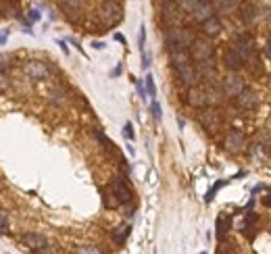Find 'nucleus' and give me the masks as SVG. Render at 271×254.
Returning <instances> with one entry per match:
<instances>
[{
    "label": "nucleus",
    "instance_id": "nucleus-24",
    "mask_svg": "<svg viewBox=\"0 0 271 254\" xmlns=\"http://www.w3.org/2000/svg\"><path fill=\"white\" fill-rule=\"evenodd\" d=\"M144 83H146V96L148 98H155L157 96V86H155V77L150 73L144 77Z\"/></svg>",
    "mask_w": 271,
    "mask_h": 254
},
{
    "label": "nucleus",
    "instance_id": "nucleus-17",
    "mask_svg": "<svg viewBox=\"0 0 271 254\" xmlns=\"http://www.w3.org/2000/svg\"><path fill=\"white\" fill-rule=\"evenodd\" d=\"M198 119H200V123H203L205 129H208V131H211V129H217V127H219L217 112H213V111H207V109H205V111L198 115Z\"/></svg>",
    "mask_w": 271,
    "mask_h": 254
},
{
    "label": "nucleus",
    "instance_id": "nucleus-26",
    "mask_svg": "<svg viewBox=\"0 0 271 254\" xmlns=\"http://www.w3.org/2000/svg\"><path fill=\"white\" fill-rule=\"evenodd\" d=\"M78 252L80 254H100L102 250L94 244H83V246H78Z\"/></svg>",
    "mask_w": 271,
    "mask_h": 254
},
{
    "label": "nucleus",
    "instance_id": "nucleus-18",
    "mask_svg": "<svg viewBox=\"0 0 271 254\" xmlns=\"http://www.w3.org/2000/svg\"><path fill=\"white\" fill-rule=\"evenodd\" d=\"M205 96H207V104H211V107L223 100V92L217 86H205Z\"/></svg>",
    "mask_w": 271,
    "mask_h": 254
},
{
    "label": "nucleus",
    "instance_id": "nucleus-5",
    "mask_svg": "<svg viewBox=\"0 0 271 254\" xmlns=\"http://www.w3.org/2000/svg\"><path fill=\"white\" fill-rule=\"evenodd\" d=\"M244 88V79H242L240 75H225L223 77V81H221V92H223V96H229V98H234L238 92Z\"/></svg>",
    "mask_w": 271,
    "mask_h": 254
},
{
    "label": "nucleus",
    "instance_id": "nucleus-16",
    "mask_svg": "<svg viewBox=\"0 0 271 254\" xmlns=\"http://www.w3.org/2000/svg\"><path fill=\"white\" fill-rule=\"evenodd\" d=\"M129 231H131V225H129V223H121L119 227L113 229L111 238H113V242H115L117 246H123L125 242H128V238H129Z\"/></svg>",
    "mask_w": 271,
    "mask_h": 254
},
{
    "label": "nucleus",
    "instance_id": "nucleus-9",
    "mask_svg": "<svg viewBox=\"0 0 271 254\" xmlns=\"http://www.w3.org/2000/svg\"><path fill=\"white\" fill-rule=\"evenodd\" d=\"M179 4L173 2V0H165L163 2V11H161V17L165 21V25H173L177 23V17H179Z\"/></svg>",
    "mask_w": 271,
    "mask_h": 254
},
{
    "label": "nucleus",
    "instance_id": "nucleus-40",
    "mask_svg": "<svg viewBox=\"0 0 271 254\" xmlns=\"http://www.w3.org/2000/svg\"><path fill=\"white\" fill-rule=\"evenodd\" d=\"M57 44H59V46H61V48H63V52H65V54H67V52H69V48H67V46H65V42H63V40H57Z\"/></svg>",
    "mask_w": 271,
    "mask_h": 254
},
{
    "label": "nucleus",
    "instance_id": "nucleus-31",
    "mask_svg": "<svg viewBox=\"0 0 271 254\" xmlns=\"http://www.w3.org/2000/svg\"><path fill=\"white\" fill-rule=\"evenodd\" d=\"M223 183H225V181H217V183H215V188H213V190H208V194H207V198H205V200H207V202H211V200L215 198V192H217V190H219L221 186H223Z\"/></svg>",
    "mask_w": 271,
    "mask_h": 254
},
{
    "label": "nucleus",
    "instance_id": "nucleus-14",
    "mask_svg": "<svg viewBox=\"0 0 271 254\" xmlns=\"http://www.w3.org/2000/svg\"><path fill=\"white\" fill-rule=\"evenodd\" d=\"M234 50L246 61L248 56H253V42H250L248 36H240L238 40L234 42Z\"/></svg>",
    "mask_w": 271,
    "mask_h": 254
},
{
    "label": "nucleus",
    "instance_id": "nucleus-37",
    "mask_svg": "<svg viewBox=\"0 0 271 254\" xmlns=\"http://www.w3.org/2000/svg\"><path fill=\"white\" fill-rule=\"evenodd\" d=\"M92 46L96 48V50H102V48L107 46V44H104V42H92Z\"/></svg>",
    "mask_w": 271,
    "mask_h": 254
},
{
    "label": "nucleus",
    "instance_id": "nucleus-6",
    "mask_svg": "<svg viewBox=\"0 0 271 254\" xmlns=\"http://www.w3.org/2000/svg\"><path fill=\"white\" fill-rule=\"evenodd\" d=\"M21 244H23L25 248H30L32 252H44L48 239L40 234H23L21 236Z\"/></svg>",
    "mask_w": 271,
    "mask_h": 254
},
{
    "label": "nucleus",
    "instance_id": "nucleus-28",
    "mask_svg": "<svg viewBox=\"0 0 271 254\" xmlns=\"http://www.w3.org/2000/svg\"><path fill=\"white\" fill-rule=\"evenodd\" d=\"M152 117H155L157 121H161V117H163V109H161V104H159L155 98H152Z\"/></svg>",
    "mask_w": 271,
    "mask_h": 254
},
{
    "label": "nucleus",
    "instance_id": "nucleus-32",
    "mask_svg": "<svg viewBox=\"0 0 271 254\" xmlns=\"http://www.w3.org/2000/svg\"><path fill=\"white\" fill-rule=\"evenodd\" d=\"M6 90H9V77L4 73H0V94H4Z\"/></svg>",
    "mask_w": 271,
    "mask_h": 254
},
{
    "label": "nucleus",
    "instance_id": "nucleus-35",
    "mask_svg": "<svg viewBox=\"0 0 271 254\" xmlns=\"http://www.w3.org/2000/svg\"><path fill=\"white\" fill-rule=\"evenodd\" d=\"M65 2L69 4V6H73V9H78V6H83L88 2V0H65Z\"/></svg>",
    "mask_w": 271,
    "mask_h": 254
},
{
    "label": "nucleus",
    "instance_id": "nucleus-34",
    "mask_svg": "<svg viewBox=\"0 0 271 254\" xmlns=\"http://www.w3.org/2000/svg\"><path fill=\"white\" fill-rule=\"evenodd\" d=\"M138 42H140V48L144 50V42H146V27L140 25V38H138Z\"/></svg>",
    "mask_w": 271,
    "mask_h": 254
},
{
    "label": "nucleus",
    "instance_id": "nucleus-33",
    "mask_svg": "<svg viewBox=\"0 0 271 254\" xmlns=\"http://www.w3.org/2000/svg\"><path fill=\"white\" fill-rule=\"evenodd\" d=\"M148 67H150V54L142 50V69H148Z\"/></svg>",
    "mask_w": 271,
    "mask_h": 254
},
{
    "label": "nucleus",
    "instance_id": "nucleus-11",
    "mask_svg": "<svg viewBox=\"0 0 271 254\" xmlns=\"http://www.w3.org/2000/svg\"><path fill=\"white\" fill-rule=\"evenodd\" d=\"M111 192L115 194V198L119 200V204H125V202L131 200V192H129L128 183L123 181V177H117V179L113 181V190H111Z\"/></svg>",
    "mask_w": 271,
    "mask_h": 254
},
{
    "label": "nucleus",
    "instance_id": "nucleus-8",
    "mask_svg": "<svg viewBox=\"0 0 271 254\" xmlns=\"http://www.w3.org/2000/svg\"><path fill=\"white\" fill-rule=\"evenodd\" d=\"M244 146H246V140H244V133L238 131V129H232L227 133V138H225V148L229 152H242L244 150Z\"/></svg>",
    "mask_w": 271,
    "mask_h": 254
},
{
    "label": "nucleus",
    "instance_id": "nucleus-23",
    "mask_svg": "<svg viewBox=\"0 0 271 254\" xmlns=\"http://www.w3.org/2000/svg\"><path fill=\"white\" fill-rule=\"evenodd\" d=\"M94 136H96V138H98V142L102 144V148H104V150H111V152H113V150H115V144H113V142H111V140H109L107 136H104V133H102L100 129H94Z\"/></svg>",
    "mask_w": 271,
    "mask_h": 254
},
{
    "label": "nucleus",
    "instance_id": "nucleus-25",
    "mask_svg": "<svg viewBox=\"0 0 271 254\" xmlns=\"http://www.w3.org/2000/svg\"><path fill=\"white\" fill-rule=\"evenodd\" d=\"M102 200H104V206L107 208H117L119 206V200L115 198L113 192H102Z\"/></svg>",
    "mask_w": 271,
    "mask_h": 254
},
{
    "label": "nucleus",
    "instance_id": "nucleus-29",
    "mask_svg": "<svg viewBox=\"0 0 271 254\" xmlns=\"http://www.w3.org/2000/svg\"><path fill=\"white\" fill-rule=\"evenodd\" d=\"M198 2H200V0H182V2H179V9L192 13V9H194V6H196Z\"/></svg>",
    "mask_w": 271,
    "mask_h": 254
},
{
    "label": "nucleus",
    "instance_id": "nucleus-42",
    "mask_svg": "<svg viewBox=\"0 0 271 254\" xmlns=\"http://www.w3.org/2000/svg\"><path fill=\"white\" fill-rule=\"evenodd\" d=\"M2 44H6V33H2V36H0V46Z\"/></svg>",
    "mask_w": 271,
    "mask_h": 254
},
{
    "label": "nucleus",
    "instance_id": "nucleus-7",
    "mask_svg": "<svg viewBox=\"0 0 271 254\" xmlns=\"http://www.w3.org/2000/svg\"><path fill=\"white\" fill-rule=\"evenodd\" d=\"M177 67V75H179V79H182L186 86H196V81H198V73H196V69H194L190 65V61H186V63H179Z\"/></svg>",
    "mask_w": 271,
    "mask_h": 254
},
{
    "label": "nucleus",
    "instance_id": "nucleus-10",
    "mask_svg": "<svg viewBox=\"0 0 271 254\" xmlns=\"http://www.w3.org/2000/svg\"><path fill=\"white\" fill-rule=\"evenodd\" d=\"M213 15H215V6L208 2V0H200V2L192 9V17L196 19V21H200V23H203L205 19L213 17Z\"/></svg>",
    "mask_w": 271,
    "mask_h": 254
},
{
    "label": "nucleus",
    "instance_id": "nucleus-21",
    "mask_svg": "<svg viewBox=\"0 0 271 254\" xmlns=\"http://www.w3.org/2000/svg\"><path fill=\"white\" fill-rule=\"evenodd\" d=\"M227 229H229V219H225L223 215H219L217 217V239H219V242H223V239H225Z\"/></svg>",
    "mask_w": 271,
    "mask_h": 254
},
{
    "label": "nucleus",
    "instance_id": "nucleus-15",
    "mask_svg": "<svg viewBox=\"0 0 271 254\" xmlns=\"http://www.w3.org/2000/svg\"><path fill=\"white\" fill-rule=\"evenodd\" d=\"M190 104L192 107H196V109H205V107H208L207 104V96H205V88H198V86H192V90H190Z\"/></svg>",
    "mask_w": 271,
    "mask_h": 254
},
{
    "label": "nucleus",
    "instance_id": "nucleus-20",
    "mask_svg": "<svg viewBox=\"0 0 271 254\" xmlns=\"http://www.w3.org/2000/svg\"><path fill=\"white\" fill-rule=\"evenodd\" d=\"M256 17H259V13L255 11V6L253 4H246V6H242V21H244V25H253Z\"/></svg>",
    "mask_w": 271,
    "mask_h": 254
},
{
    "label": "nucleus",
    "instance_id": "nucleus-39",
    "mask_svg": "<svg viewBox=\"0 0 271 254\" xmlns=\"http://www.w3.org/2000/svg\"><path fill=\"white\" fill-rule=\"evenodd\" d=\"M50 94H52V96H59V90H52ZM61 98H63V94H61ZM50 100H54V102H63V100H59V98H50Z\"/></svg>",
    "mask_w": 271,
    "mask_h": 254
},
{
    "label": "nucleus",
    "instance_id": "nucleus-36",
    "mask_svg": "<svg viewBox=\"0 0 271 254\" xmlns=\"http://www.w3.org/2000/svg\"><path fill=\"white\" fill-rule=\"evenodd\" d=\"M6 67H9V56H2V54H0V73H4Z\"/></svg>",
    "mask_w": 271,
    "mask_h": 254
},
{
    "label": "nucleus",
    "instance_id": "nucleus-22",
    "mask_svg": "<svg viewBox=\"0 0 271 254\" xmlns=\"http://www.w3.org/2000/svg\"><path fill=\"white\" fill-rule=\"evenodd\" d=\"M215 4L221 13H234L238 9V0H215Z\"/></svg>",
    "mask_w": 271,
    "mask_h": 254
},
{
    "label": "nucleus",
    "instance_id": "nucleus-2",
    "mask_svg": "<svg viewBox=\"0 0 271 254\" xmlns=\"http://www.w3.org/2000/svg\"><path fill=\"white\" fill-rule=\"evenodd\" d=\"M190 56L194 61H207V59H213V52H215V46L211 44V40L207 36H200V38H194L190 42Z\"/></svg>",
    "mask_w": 271,
    "mask_h": 254
},
{
    "label": "nucleus",
    "instance_id": "nucleus-30",
    "mask_svg": "<svg viewBox=\"0 0 271 254\" xmlns=\"http://www.w3.org/2000/svg\"><path fill=\"white\" fill-rule=\"evenodd\" d=\"M121 133H123V138H125V140H134V127H131V123H125Z\"/></svg>",
    "mask_w": 271,
    "mask_h": 254
},
{
    "label": "nucleus",
    "instance_id": "nucleus-4",
    "mask_svg": "<svg viewBox=\"0 0 271 254\" xmlns=\"http://www.w3.org/2000/svg\"><path fill=\"white\" fill-rule=\"evenodd\" d=\"M25 73H27L30 79L42 81V79H46V77H48L50 69H48V65L44 61H30V63H25Z\"/></svg>",
    "mask_w": 271,
    "mask_h": 254
},
{
    "label": "nucleus",
    "instance_id": "nucleus-19",
    "mask_svg": "<svg viewBox=\"0 0 271 254\" xmlns=\"http://www.w3.org/2000/svg\"><path fill=\"white\" fill-rule=\"evenodd\" d=\"M198 77H205V79H208V77H213L215 73V67H213V61L207 59V61H198Z\"/></svg>",
    "mask_w": 271,
    "mask_h": 254
},
{
    "label": "nucleus",
    "instance_id": "nucleus-41",
    "mask_svg": "<svg viewBox=\"0 0 271 254\" xmlns=\"http://www.w3.org/2000/svg\"><path fill=\"white\" fill-rule=\"evenodd\" d=\"M115 40H117V42H121V44H123V42H125V40H123V36H121V33H115Z\"/></svg>",
    "mask_w": 271,
    "mask_h": 254
},
{
    "label": "nucleus",
    "instance_id": "nucleus-12",
    "mask_svg": "<svg viewBox=\"0 0 271 254\" xmlns=\"http://www.w3.org/2000/svg\"><path fill=\"white\" fill-rule=\"evenodd\" d=\"M203 33L207 38H215V36H219L221 33V30H223V25H221V21H219V17H208V19H205L203 23Z\"/></svg>",
    "mask_w": 271,
    "mask_h": 254
},
{
    "label": "nucleus",
    "instance_id": "nucleus-27",
    "mask_svg": "<svg viewBox=\"0 0 271 254\" xmlns=\"http://www.w3.org/2000/svg\"><path fill=\"white\" fill-rule=\"evenodd\" d=\"M9 229V213L0 208V234H6Z\"/></svg>",
    "mask_w": 271,
    "mask_h": 254
},
{
    "label": "nucleus",
    "instance_id": "nucleus-13",
    "mask_svg": "<svg viewBox=\"0 0 271 254\" xmlns=\"http://www.w3.org/2000/svg\"><path fill=\"white\" fill-rule=\"evenodd\" d=\"M223 65L229 69V71H238V69L244 65V59H242L234 48H229V50H225V54H223Z\"/></svg>",
    "mask_w": 271,
    "mask_h": 254
},
{
    "label": "nucleus",
    "instance_id": "nucleus-1",
    "mask_svg": "<svg viewBox=\"0 0 271 254\" xmlns=\"http://www.w3.org/2000/svg\"><path fill=\"white\" fill-rule=\"evenodd\" d=\"M98 15H100V21H102L104 25L115 27L117 23H121V19H123V9H121V4L115 2V0H104V2L100 4Z\"/></svg>",
    "mask_w": 271,
    "mask_h": 254
},
{
    "label": "nucleus",
    "instance_id": "nucleus-3",
    "mask_svg": "<svg viewBox=\"0 0 271 254\" xmlns=\"http://www.w3.org/2000/svg\"><path fill=\"white\" fill-rule=\"evenodd\" d=\"M234 102H236V107H238L240 111H253V109L259 107V94H256L255 90H248L244 86L238 94L234 96Z\"/></svg>",
    "mask_w": 271,
    "mask_h": 254
},
{
    "label": "nucleus",
    "instance_id": "nucleus-38",
    "mask_svg": "<svg viewBox=\"0 0 271 254\" xmlns=\"http://www.w3.org/2000/svg\"><path fill=\"white\" fill-rule=\"evenodd\" d=\"M30 19H32V21H38V19H40V13H38V11H30Z\"/></svg>",
    "mask_w": 271,
    "mask_h": 254
}]
</instances>
